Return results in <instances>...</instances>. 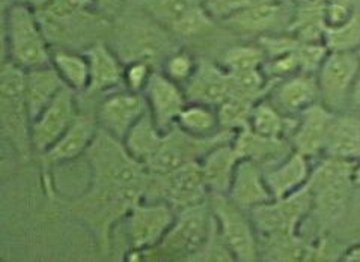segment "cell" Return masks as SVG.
I'll return each instance as SVG.
<instances>
[{
    "mask_svg": "<svg viewBox=\"0 0 360 262\" xmlns=\"http://www.w3.org/2000/svg\"><path fill=\"white\" fill-rule=\"evenodd\" d=\"M312 196L308 184L287 197L253 208L250 217L258 230L259 241L297 237L303 220L311 216Z\"/></svg>",
    "mask_w": 360,
    "mask_h": 262,
    "instance_id": "10",
    "label": "cell"
},
{
    "mask_svg": "<svg viewBox=\"0 0 360 262\" xmlns=\"http://www.w3.org/2000/svg\"><path fill=\"white\" fill-rule=\"evenodd\" d=\"M353 113L360 114V72L357 74L354 85L350 92V98H348V107Z\"/></svg>",
    "mask_w": 360,
    "mask_h": 262,
    "instance_id": "42",
    "label": "cell"
},
{
    "mask_svg": "<svg viewBox=\"0 0 360 262\" xmlns=\"http://www.w3.org/2000/svg\"><path fill=\"white\" fill-rule=\"evenodd\" d=\"M292 15V0H267L225 18L224 23L237 34L261 38L288 32Z\"/></svg>",
    "mask_w": 360,
    "mask_h": 262,
    "instance_id": "14",
    "label": "cell"
},
{
    "mask_svg": "<svg viewBox=\"0 0 360 262\" xmlns=\"http://www.w3.org/2000/svg\"><path fill=\"white\" fill-rule=\"evenodd\" d=\"M188 103H200L219 107L231 93L229 72L221 64L199 59L193 76L183 86Z\"/></svg>",
    "mask_w": 360,
    "mask_h": 262,
    "instance_id": "20",
    "label": "cell"
},
{
    "mask_svg": "<svg viewBox=\"0 0 360 262\" xmlns=\"http://www.w3.org/2000/svg\"><path fill=\"white\" fill-rule=\"evenodd\" d=\"M198 60L199 59H196L192 53H188L186 50H175L171 55L166 56L162 71L169 79L184 86L190 80V77L193 76V72L198 67Z\"/></svg>",
    "mask_w": 360,
    "mask_h": 262,
    "instance_id": "35",
    "label": "cell"
},
{
    "mask_svg": "<svg viewBox=\"0 0 360 262\" xmlns=\"http://www.w3.org/2000/svg\"><path fill=\"white\" fill-rule=\"evenodd\" d=\"M63 88L65 85L51 65L26 71L25 93L32 121L58 97Z\"/></svg>",
    "mask_w": 360,
    "mask_h": 262,
    "instance_id": "27",
    "label": "cell"
},
{
    "mask_svg": "<svg viewBox=\"0 0 360 262\" xmlns=\"http://www.w3.org/2000/svg\"><path fill=\"white\" fill-rule=\"evenodd\" d=\"M208 202L220 234L224 237L236 261H259V237L250 213L238 207L225 193H210Z\"/></svg>",
    "mask_w": 360,
    "mask_h": 262,
    "instance_id": "6",
    "label": "cell"
},
{
    "mask_svg": "<svg viewBox=\"0 0 360 262\" xmlns=\"http://www.w3.org/2000/svg\"><path fill=\"white\" fill-rule=\"evenodd\" d=\"M51 55L50 41L34 9L17 4L2 13V59L27 71L51 65Z\"/></svg>",
    "mask_w": 360,
    "mask_h": 262,
    "instance_id": "2",
    "label": "cell"
},
{
    "mask_svg": "<svg viewBox=\"0 0 360 262\" xmlns=\"http://www.w3.org/2000/svg\"><path fill=\"white\" fill-rule=\"evenodd\" d=\"M210 190L199 162H192L169 172L153 173L148 178L145 199L163 201L176 211L208 201Z\"/></svg>",
    "mask_w": 360,
    "mask_h": 262,
    "instance_id": "7",
    "label": "cell"
},
{
    "mask_svg": "<svg viewBox=\"0 0 360 262\" xmlns=\"http://www.w3.org/2000/svg\"><path fill=\"white\" fill-rule=\"evenodd\" d=\"M175 125L198 139L214 138L221 131L217 107L200 103H187Z\"/></svg>",
    "mask_w": 360,
    "mask_h": 262,
    "instance_id": "31",
    "label": "cell"
},
{
    "mask_svg": "<svg viewBox=\"0 0 360 262\" xmlns=\"http://www.w3.org/2000/svg\"><path fill=\"white\" fill-rule=\"evenodd\" d=\"M76 93L70 88H63L58 97L32 121V146L34 152L41 155L49 151L65 131L71 127L79 114Z\"/></svg>",
    "mask_w": 360,
    "mask_h": 262,
    "instance_id": "13",
    "label": "cell"
},
{
    "mask_svg": "<svg viewBox=\"0 0 360 262\" xmlns=\"http://www.w3.org/2000/svg\"><path fill=\"white\" fill-rule=\"evenodd\" d=\"M143 96L148 112L165 133L175 127L179 113L188 103L184 88L169 79L162 70H154Z\"/></svg>",
    "mask_w": 360,
    "mask_h": 262,
    "instance_id": "17",
    "label": "cell"
},
{
    "mask_svg": "<svg viewBox=\"0 0 360 262\" xmlns=\"http://www.w3.org/2000/svg\"><path fill=\"white\" fill-rule=\"evenodd\" d=\"M253 106L255 103L229 93V97L217 107L221 130L237 133L248 129Z\"/></svg>",
    "mask_w": 360,
    "mask_h": 262,
    "instance_id": "33",
    "label": "cell"
},
{
    "mask_svg": "<svg viewBox=\"0 0 360 262\" xmlns=\"http://www.w3.org/2000/svg\"><path fill=\"white\" fill-rule=\"evenodd\" d=\"M84 55L89 62V88L92 93H108L124 88L125 62L103 41H95Z\"/></svg>",
    "mask_w": 360,
    "mask_h": 262,
    "instance_id": "21",
    "label": "cell"
},
{
    "mask_svg": "<svg viewBox=\"0 0 360 262\" xmlns=\"http://www.w3.org/2000/svg\"><path fill=\"white\" fill-rule=\"evenodd\" d=\"M129 0H94L95 11L105 20H113L120 17Z\"/></svg>",
    "mask_w": 360,
    "mask_h": 262,
    "instance_id": "41",
    "label": "cell"
},
{
    "mask_svg": "<svg viewBox=\"0 0 360 262\" xmlns=\"http://www.w3.org/2000/svg\"><path fill=\"white\" fill-rule=\"evenodd\" d=\"M336 112L326 107L321 101L295 117V124L290 136L292 150L309 159H321L329 138Z\"/></svg>",
    "mask_w": 360,
    "mask_h": 262,
    "instance_id": "16",
    "label": "cell"
},
{
    "mask_svg": "<svg viewBox=\"0 0 360 262\" xmlns=\"http://www.w3.org/2000/svg\"><path fill=\"white\" fill-rule=\"evenodd\" d=\"M154 72V65L146 60H130L124 70V88L143 93Z\"/></svg>",
    "mask_w": 360,
    "mask_h": 262,
    "instance_id": "38",
    "label": "cell"
},
{
    "mask_svg": "<svg viewBox=\"0 0 360 262\" xmlns=\"http://www.w3.org/2000/svg\"><path fill=\"white\" fill-rule=\"evenodd\" d=\"M324 44L332 51H357L360 48V13L354 11L341 26L327 27Z\"/></svg>",
    "mask_w": 360,
    "mask_h": 262,
    "instance_id": "34",
    "label": "cell"
},
{
    "mask_svg": "<svg viewBox=\"0 0 360 262\" xmlns=\"http://www.w3.org/2000/svg\"><path fill=\"white\" fill-rule=\"evenodd\" d=\"M357 53H359V56H360V48H359V50H357Z\"/></svg>",
    "mask_w": 360,
    "mask_h": 262,
    "instance_id": "48",
    "label": "cell"
},
{
    "mask_svg": "<svg viewBox=\"0 0 360 262\" xmlns=\"http://www.w3.org/2000/svg\"><path fill=\"white\" fill-rule=\"evenodd\" d=\"M214 217V216H213ZM192 261H200V262H216V261H221V262H231L236 261L232 251L229 250L228 244L225 243L224 237H221L220 230L217 228L216 218L213 220V226H211L210 235L205 241V244L202 246L198 254L192 258Z\"/></svg>",
    "mask_w": 360,
    "mask_h": 262,
    "instance_id": "36",
    "label": "cell"
},
{
    "mask_svg": "<svg viewBox=\"0 0 360 262\" xmlns=\"http://www.w3.org/2000/svg\"><path fill=\"white\" fill-rule=\"evenodd\" d=\"M18 4V0H0V13H6L9 8Z\"/></svg>",
    "mask_w": 360,
    "mask_h": 262,
    "instance_id": "47",
    "label": "cell"
},
{
    "mask_svg": "<svg viewBox=\"0 0 360 262\" xmlns=\"http://www.w3.org/2000/svg\"><path fill=\"white\" fill-rule=\"evenodd\" d=\"M299 47L295 50L287 51V53L283 55L267 59L266 65H264V72H266L270 81H276L285 77H290L292 74H297V72L303 71L302 59L299 55Z\"/></svg>",
    "mask_w": 360,
    "mask_h": 262,
    "instance_id": "37",
    "label": "cell"
},
{
    "mask_svg": "<svg viewBox=\"0 0 360 262\" xmlns=\"http://www.w3.org/2000/svg\"><path fill=\"white\" fill-rule=\"evenodd\" d=\"M53 2H55V0H18V4L25 5V6L30 8V9H34L35 13L42 11V9H46Z\"/></svg>",
    "mask_w": 360,
    "mask_h": 262,
    "instance_id": "43",
    "label": "cell"
},
{
    "mask_svg": "<svg viewBox=\"0 0 360 262\" xmlns=\"http://www.w3.org/2000/svg\"><path fill=\"white\" fill-rule=\"evenodd\" d=\"M267 62L264 48L257 44H238L229 47L220 64L228 72H240L249 70H262Z\"/></svg>",
    "mask_w": 360,
    "mask_h": 262,
    "instance_id": "32",
    "label": "cell"
},
{
    "mask_svg": "<svg viewBox=\"0 0 360 262\" xmlns=\"http://www.w3.org/2000/svg\"><path fill=\"white\" fill-rule=\"evenodd\" d=\"M243 159L234 139L221 142L199 160L210 193H228L236 167Z\"/></svg>",
    "mask_w": 360,
    "mask_h": 262,
    "instance_id": "24",
    "label": "cell"
},
{
    "mask_svg": "<svg viewBox=\"0 0 360 262\" xmlns=\"http://www.w3.org/2000/svg\"><path fill=\"white\" fill-rule=\"evenodd\" d=\"M26 70L9 59L0 65V134L15 151L20 160L27 162L34 155L32 146V118L25 93Z\"/></svg>",
    "mask_w": 360,
    "mask_h": 262,
    "instance_id": "3",
    "label": "cell"
},
{
    "mask_svg": "<svg viewBox=\"0 0 360 262\" xmlns=\"http://www.w3.org/2000/svg\"><path fill=\"white\" fill-rule=\"evenodd\" d=\"M360 72L357 51H329L316 71L320 101L330 110L341 113L348 107V98Z\"/></svg>",
    "mask_w": 360,
    "mask_h": 262,
    "instance_id": "11",
    "label": "cell"
},
{
    "mask_svg": "<svg viewBox=\"0 0 360 262\" xmlns=\"http://www.w3.org/2000/svg\"><path fill=\"white\" fill-rule=\"evenodd\" d=\"M213 213L210 202L205 201L176 211V217L167 234L154 250L143 256L165 258L175 261H192L202 249L213 226Z\"/></svg>",
    "mask_w": 360,
    "mask_h": 262,
    "instance_id": "5",
    "label": "cell"
},
{
    "mask_svg": "<svg viewBox=\"0 0 360 262\" xmlns=\"http://www.w3.org/2000/svg\"><path fill=\"white\" fill-rule=\"evenodd\" d=\"M356 162L321 157L314 166L308 187L312 196L314 216L320 230H327L340 220L348 204L353 185V169Z\"/></svg>",
    "mask_w": 360,
    "mask_h": 262,
    "instance_id": "4",
    "label": "cell"
},
{
    "mask_svg": "<svg viewBox=\"0 0 360 262\" xmlns=\"http://www.w3.org/2000/svg\"><path fill=\"white\" fill-rule=\"evenodd\" d=\"M89 164L88 190L67 204L97 241L98 251L109 256L115 225L145 199L150 171L125 148L122 140L98 130L84 154Z\"/></svg>",
    "mask_w": 360,
    "mask_h": 262,
    "instance_id": "1",
    "label": "cell"
},
{
    "mask_svg": "<svg viewBox=\"0 0 360 262\" xmlns=\"http://www.w3.org/2000/svg\"><path fill=\"white\" fill-rule=\"evenodd\" d=\"M234 142L243 159H250L258 163L264 171L282 162L292 146L288 139H271L253 133L249 127L237 131Z\"/></svg>",
    "mask_w": 360,
    "mask_h": 262,
    "instance_id": "26",
    "label": "cell"
},
{
    "mask_svg": "<svg viewBox=\"0 0 360 262\" xmlns=\"http://www.w3.org/2000/svg\"><path fill=\"white\" fill-rule=\"evenodd\" d=\"M98 130L100 127L95 113L79 112L77 118L74 119L65 134L49 151L39 155L44 169L47 171L50 167L65 164L86 154Z\"/></svg>",
    "mask_w": 360,
    "mask_h": 262,
    "instance_id": "19",
    "label": "cell"
},
{
    "mask_svg": "<svg viewBox=\"0 0 360 262\" xmlns=\"http://www.w3.org/2000/svg\"><path fill=\"white\" fill-rule=\"evenodd\" d=\"M176 217V209L163 201L142 199L125 216L127 238L130 250L127 261L143 259L148 251L154 250L167 234Z\"/></svg>",
    "mask_w": 360,
    "mask_h": 262,
    "instance_id": "8",
    "label": "cell"
},
{
    "mask_svg": "<svg viewBox=\"0 0 360 262\" xmlns=\"http://www.w3.org/2000/svg\"><path fill=\"white\" fill-rule=\"evenodd\" d=\"M226 195L246 211L273 201L264 169L250 159L240 160Z\"/></svg>",
    "mask_w": 360,
    "mask_h": 262,
    "instance_id": "22",
    "label": "cell"
},
{
    "mask_svg": "<svg viewBox=\"0 0 360 262\" xmlns=\"http://www.w3.org/2000/svg\"><path fill=\"white\" fill-rule=\"evenodd\" d=\"M312 160L292 150L282 162L264 171L273 199L287 197L308 184L312 173Z\"/></svg>",
    "mask_w": 360,
    "mask_h": 262,
    "instance_id": "23",
    "label": "cell"
},
{
    "mask_svg": "<svg viewBox=\"0 0 360 262\" xmlns=\"http://www.w3.org/2000/svg\"><path fill=\"white\" fill-rule=\"evenodd\" d=\"M353 9L342 2H329L324 6V22L327 27H338L344 25L353 15Z\"/></svg>",
    "mask_w": 360,
    "mask_h": 262,
    "instance_id": "40",
    "label": "cell"
},
{
    "mask_svg": "<svg viewBox=\"0 0 360 262\" xmlns=\"http://www.w3.org/2000/svg\"><path fill=\"white\" fill-rule=\"evenodd\" d=\"M148 112L143 93L133 92L125 88L115 89L105 93L95 117L100 130L113 136L115 139L124 140L133 125Z\"/></svg>",
    "mask_w": 360,
    "mask_h": 262,
    "instance_id": "15",
    "label": "cell"
},
{
    "mask_svg": "<svg viewBox=\"0 0 360 262\" xmlns=\"http://www.w3.org/2000/svg\"><path fill=\"white\" fill-rule=\"evenodd\" d=\"M165 134L166 133L153 119L151 113L146 112L127 133L122 143L134 159L146 166L162 146Z\"/></svg>",
    "mask_w": 360,
    "mask_h": 262,
    "instance_id": "28",
    "label": "cell"
},
{
    "mask_svg": "<svg viewBox=\"0 0 360 262\" xmlns=\"http://www.w3.org/2000/svg\"><path fill=\"white\" fill-rule=\"evenodd\" d=\"M342 261L347 262H360V243L356 246H352L347 251L342 254Z\"/></svg>",
    "mask_w": 360,
    "mask_h": 262,
    "instance_id": "44",
    "label": "cell"
},
{
    "mask_svg": "<svg viewBox=\"0 0 360 262\" xmlns=\"http://www.w3.org/2000/svg\"><path fill=\"white\" fill-rule=\"evenodd\" d=\"M234 138V131L221 130L217 136H214V138L198 139L184 133L183 130H179L175 125L174 129H171L165 134L162 146L158 148L150 163L146 164V167L148 171L153 173L169 172L183 164L199 162L210 150H213L216 145Z\"/></svg>",
    "mask_w": 360,
    "mask_h": 262,
    "instance_id": "12",
    "label": "cell"
},
{
    "mask_svg": "<svg viewBox=\"0 0 360 262\" xmlns=\"http://www.w3.org/2000/svg\"><path fill=\"white\" fill-rule=\"evenodd\" d=\"M262 2H267V0H207V6L216 20L224 22L225 18L243 11V9L252 8Z\"/></svg>",
    "mask_w": 360,
    "mask_h": 262,
    "instance_id": "39",
    "label": "cell"
},
{
    "mask_svg": "<svg viewBox=\"0 0 360 262\" xmlns=\"http://www.w3.org/2000/svg\"><path fill=\"white\" fill-rule=\"evenodd\" d=\"M67 2L79 9H84V11H95L94 0H67Z\"/></svg>",
    "mask_w": 360,
    "mask_h": 262,
    "instance_id": "45",
    "label": "cell"
},
{
    "mask_svg": "<svg viewBox=\"0 0 360 262\" xmlns=\"http://www.w3.org/2000/svg\"><path fill=\"white\" fill-rule=\"evenodd\" d=\"M353 185L356 188H360V159L354 163V169H353Z\"/></svg>",
    "mask_w": 360,
    "mask_h": 262,
    "instance_id": "46",
    "label": "cell"
},
{
    "mask_svg": "<svg viewBox=\"0 0 360 262\" xmlns=\"http://www.w3.org/2000/svg\"><path fill=\"white\" fill-rule=\"evenodd\" d=\"M266 98L285 117H299L302 112L320 101L316 74L300 71L297 74L271 81Z\"/></svg>",
    "mask_w": 360,
    "mask_h": 262,
    "instance_id": "18",
    "label": "cell"
},
{
    "mask_svg": "<svg viewBox=\"0 0 360 262\" xmlns=\"http://www.w3.org/2000/svg\"><path fill=\"white\" fill-rule=\"evenodd\" d=\"M142 11L169 34L178 38H199L210 34L216 18L207 0H141Z\"/></svg>",
    "mask_w": 360,
    "mask_h": 262,
    "instance_id": "9",
    "label": "cell"
},
{
    "mask_svg": "<svg viewBox=\"0 0 360 262\" xmlns=\"http://www.w3.org/2000/svg\"><path fill=\"white\" fill-rule=\"evenodd\" d=\"M51 67L56 70L63 85L74 92H88L89 62L84 53L70 48L53 50Z\"/></svg>",
    "mask_w": 360,
    "mask_h": 262,
    "instance_id": "30",
    "label": "cell"
},
{
    "mask_svg": "<svg viewBox=\"0 0 360 262\" xmlns=\"http://www.w3.org/2000/svg\"><path fill=\"white\" fill-rule=\"evenodd\" d=\"M295 117H285L269 98H262L252 109L249 129L262 138L288 139L292 133Z\"/></svg>",
    "mask_w": 360,
    "mask_h": 262,
    "instance_id": "29",
    "label": "cell"
},
{
    "mask_svg": "<svg viewBox=\"0 0 360 262\" xmlns=\"http://www.w3.org/2000/svg\"><path fill=\"white\" fill-rule=\"evenodd\" d=\"M323 157L357 162L360 159V114L336 113Z\"/></svg>",
    "mask_w": 360,
    "mask_h": 262,
    "instance_id": "25",
    "label": "cell"
}]
</instances>
